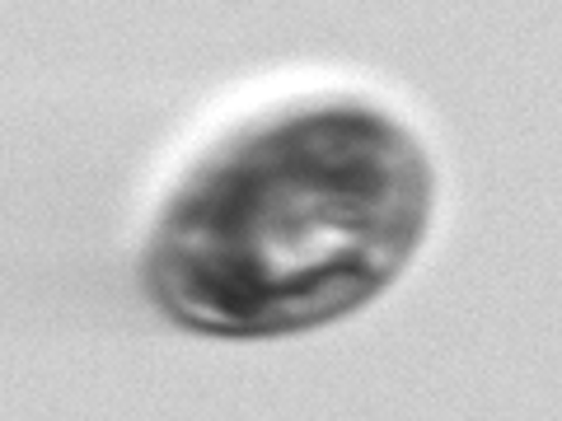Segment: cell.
<instances>
[{"label": "cell", "instance_id": "obj_1", "mask_svg": "<svg viewBox=\"0 0 562 421\" xmlns=\"http://www.w3.org/2000/svg\"><path fill=\"white\" fill-rule=\"evenodd\" d=\"M427 210L431 169L394 117L301 109L235 136L173 192L146 286L211 338L301 332L390 286Z\"/></svg>", "mask_w": 562, "mask_h": 421}]
</instances>
